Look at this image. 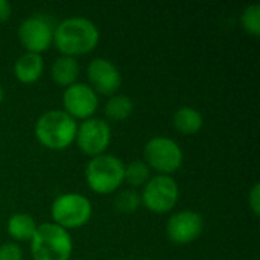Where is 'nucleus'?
Returning a JSON list of instances; mask_svg holds the SVG:
<instances>
[{"label": "nucleus", "instance_id": "nucleus-13", "mask_svg": "<svg viewBox=\"0 0 260 260\" xmlns=\"http://www.w3.org/2000/svg\"><path fill=\"white\" fill-rule=\"evenodd\" d=\"M43 67H44V62L40 53L26 52L15 61L14 73L21 82L29 84V82H35L41 76Z\"/></svg>", "mask_w": 260, "mask_h": 260}, {"label": "nucleus", "instance_id": "nucleus-14", "mask_svg": "<svg viewBox=\"0 0 260 260\" xmlns=\"http://www.w3.org/2000/svg\"><path fill=\"white\" fill-rule=\"evenodd\" d=\"M79 75V64L73 56H59L53 61L52 69H50V76L52 79L62 87H70L72 84L76 82Z\"/></svg>", "mask_w": 260, "mask_h": 260}, {"label": "nucleus", "instance_id": "nucleus-9", "mask_svg": "<svg viewBox=\"0 0 260 260\" xmlns=\"http://www.w3.org/2000/svg\"><path fill=\"white\" fill-rule=\"evenodd\" d=\"M21 44L32 53H41L49 49L53 41V29L50 23L41 15H30L24 18L18 27Z\"/></svg>", "mask_w": 260, "mask_h": 260}, {"label": "nucleus", "instance_id": "nucleus-7", "mask_svg": "<svg viewBox=\"0 0 260 260\" xmlns=\"http://www.w3.org/2000/svg\"><path fill=\"white\" fill-rule=\"evenodd\" d=\"M178 197L180 190L175 180L169 175H157L146 183L140 201L151 212L166 213L175 207Z\"/></svg>", "mask_w": 260, "mask_h": 260}, {"label": "nucleus", "instance_id": "nucleus-6", "mask_svg": "<svg viewBox=\"0 0 260 260\" xmlns=\"http://www.w3.org/2000/svg\"><path fill=\"white\" fill-rule=\"evenodd\" d=\"M145 158L148 166L161 175H168L181 166L183 151L178 143L169 137H154L145 146Z\"/></svg>", "mask_w": 260, "mask_h": 260}, {"label": "nucleus", "instance_id": "nucleus-23", "mask_svg": "<svg viewBox=\"0 0 260 260\" xmlns=\"http://www.w3.org/2000/svg\"><path fill=\"white\" fill-rule=\"evenodd\" d=\"M11 15V3L8 0H0V21L8 20Z\"/></svg>", "mask_w": 260, "mask_h": 260}, {"label": "nucleus", "instance_id": "nucleus-21", "mask_svg": "<svg viewBox=\"0 0 260 260\" xmlns=\"http://www.w3.org/2000/svg\"><path fill=\"white\" fill-rule=\"evenodd\" d=\"M21 248L14 242H6L0 247V260H21Z\"/></svg>", "mask_w": 260, "mask_h": 260}, {"label": "nucleus", "instance_id": "nucleus-16", "mask_svg": "<svg viewBox=\"0 0 260 260\" xmlns=\"http://www.w3.org/2000/svg\"><path fill=\"white\" fill-rule=\"evenodd\" d=\"M35 230H37V224L34 218L26 213H15L8 221V232L15 241L32 239Z\"/></svg>", "mask_w": 260, "mask_h": 260}, {"label": "nucleus", "instance_id": "nucleus-3", "mask_svg": "<svg viewBox=\"0 0 260 260\" xmlns=\"http://www.w3.org/2000/svg\"><path fill=\"white\" fill-rule=\"evenodd\" d=\"M30 241L34 260H69L72 256V238L56 224H41Z\"/></svg>", "mask_w": 260, "mask_h": 260}, {"label": "nucleus", "instance_id": "nucleus-11", "mask_svg": "<svg viewBox=\"0 0 260 260\" xmlns=\"http://www.w3.org/2000/svg\"><path fill=\"white\" fill-rule=\"evenodd\" d=\"M62 104L69 116L79 119H90L98 108V96L87 84H72L62 94Z\"/></svg>", "mask_w": 260, "mask_h": 260}, {"label": "nucleus", "instance_id": "nucleus-5", "mask_svg": "<svg viewBox=\"0 0 260 260\" xmlns=\"http://www.w3.org/2000/svg\"><path fill=\"white\" fill-rule=\"evenodd\" d=\"M91 216V204L88 198L79 193L59 195L52 204V218L56 225L76 229L84 225Z\"/></svg>", "mask_w": 260, "mask_h": 260}, {"label": "nucleus", "instance_id": "nucleus-20", "mask_svg": "<svg viewBox=\"0 0 260 260\" xmlns=\"http://www.w3.org/2000/svg\"><path fill=\"white\" fill-rule=\"evenodd\" d=\"M241 21H242L244 29H245L248 34H251L253 37H257L260 32V5L259 3H254V5H250L248 8H245V11L242 12Z\"/></svg>", "mask_w": 260, "mask_h": 260}, {"label": "nucleus", "instance_id": "nucleus-24", "mask_svg": "<svg viewBox=\"0 0 260 260\" xmlns=\"http://www.w3.org/2000/svg\"><path fill=\"white\" fill-rule=\"evenodd\" d=\"M2 99H3V90H2V87H0V102H2Z\"/></svg>", "mask_w": 260, "mask_h": 260}, {"label": "nucleus", "instance_id": "nucleus-22", "mask_svg": "<svg viewBox=\"0 0 260 260\" xmlns=\"http://www.w3.org/2000/svg\"><path fill=\"white\" fill-rule=\"evenodd\" d=\"M248 203H250V207L251 210L254 212L256 216L260 215V186L259 184H254L251 192H250V198H248Z\"/></svg>", "mask_w": 260, "mask_h": 260}, {"label": "nucleus", "instance_id": "nucleus-18", "mask_svg": "<svg viewBox=\"0 0 260 260\" xmlns=\"http://www.w3.org/2000/svg\"><path fill=\"white\" fill-rule=\"evenodd\" d=\"M123 180H126V183H129L131 186H136V187L148 183L149 181V166L142 160L131 161L128 166H125Z\"/></svg>", "mask_w": 260, "mask_h": 260}, {"label": "nucleus", "instance_id": "nucleus-8", "mask_svg": "<svg viewBox=\"0 0 260 260\" xmlns=\"http://www.w3.org/2000/svg\"><path fill=\"white\" fill-rule=\"evenodd\" d=\"M76 142L81 151L87 155H101L111 140L110 125L102 119H85L76 131Z\"/></svg>", "mask_w": 260, "mask_h": 260}, {"label": "nucleus", "instance_id": "nucleus-4", "mask_svg": "<svg viewBox=\"0 0 260 260\" xmlns=\"http://www.w3.org/2000/svg\"><path fill=\"white\" fill-rule=\"evenodd\" d=\"M125 175V165L114 155H96L85 169V178L91 190L101 195L113 193L122 183Z\"/></svg>", "mask_w": 260, "mask_h": 260}, {"label": "nucleus", "instance_id": "nucleus-1", "mask_svg": "<svg viewBox=\"0 0 260 260\" xmlns=\"http://www.w3.org/2000/svg\"><path fill=\"white\" fill-rule=\"evenodd\" d=\"M53 43L66 56L82 55L96 47L99 43V30L85 17H70L62 20L53 30Z\"/></svg>", "mask_w": 260, "mask_h": 260}, {"label": "nucleus", "instance_id": "nucleus-12", "mask_svg": "<svg viewBox=\"0 0 260 260\" xmlns=\"http://www.w3.org/2000/svg\"><path fill=\"white\" fill-rule=\"evenodd\" d=\"M87 75L93 87L102 94H113L122 82L117 67L105 58L91 59L87 67Z\"/></svg>", "mask_w": 260, "mask_h": 260}, {"label": "nucleus", "instance_id": "nucleus-2", "mask_svg": "<svg viewBox=\"0 0 260 260\" xmlns=\"http://www.w3.org/2000/svg\"><path fill=\"white\" fill-rule=\"evenodd\" d=\"M78 125L72 116L62 110H52L41 114L35 125L38 142L49 149H64L76 137Z\"/></svg>", "mask_w": 260, "mask_h": 260}, {"label": "nucleus", "instance_id": "nucleus-15", "mask_svg": "<svg viewBox=\"0 0 260 260\" xmlns=\"http://www.w3.org/2000/svg\"><path fill=\"white\" fill-rule=\"evenodd\" d=\"M174 126L181 134L190 136L201 129L203 126V116L192 107H181L174 114Z\"/></svg>", "mask_w": 260, "mask_h": 260}, {"label": "nucleus", "instance_id": "nucleus-19", "mask_svg": "<svg viewBox=\"0 0 260 260\" xmlns=\"http://www.w3.org/2000/svg\"><path fill=\"white\" fill-rule=\"evenodd\" d=\"M139 204H140V197L136 190H131V189L119 192L114 198V207H116V210H119L122 213L136 212Z\"/></svg>", "mask_w": 260, "mask_h": 260}, {"label": "nucleus", "instance_id": "nucleus-10", "mask_svg": "<svg viewBox=\"0 0 260 260\" xmlns=\"http://www.w3.org/2000/svg\"><path fill=\"white\" fill-rule=\"evenodd\" d=\"M204 222L200 213L192 210H183L172 215L168 221L166 232L172 244L186 245L193 242L203 233Z\"/></svg>", "mask_w": 260, "mask_h": 260}, {"label": "nucleus", "instance_id": "nucleus-17", "mask_svg": "<svg viewBox=\"0 0 260 260\" xmlns=\"http://www.w3.org/2000/svg\"><path fill=\"white\" fill-rule=\"evenodd\" d=\"M133 110H134L133 101L128 96L116 94V96L110 98V101L107 102V105H105V116L110 120L120 122V120H125L126 117H129Z\"/></svg>", "mask_w": 260, "mask_h": 260}]
</instances>
